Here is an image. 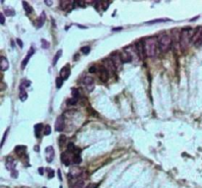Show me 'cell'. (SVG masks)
Returning a JSON list of instances; mask_svg holds the SVG:
<instances>
[{"label": "cell", "instance_id": "277c9868", "mask_svg": "<svg viewBox=\"0 0 202 188\" xmlns=\"http://www.w3.org/2000/svg\"><path fill=\"white\" fill-rule=\"evenodd\" d=\"M191 43H193L196 47H199L202 45V27H198L193 33L192 36Z\"/></svg>", "mask_w": 202, "mask_h": 188}, {"label": "cell", "instance_id": "f1b7e54d", "mask_svg": "<svg viewBox=\"0 0 202 188\" xmlns=\"http://www.w3.org/2000/svg\"><path fill=\"white\" fill-rule=\"evenodd\" d=\"M90 51H91V48H90V47H88V45H87V47H83L81 48V52L83 54H88Z\"/></svg>", "mask_w": 202, "mask_h": 188}, {"label": "cell", "instance_id": "7402d4cb", "mask_svg": "<svg viewBox=\"0 0 202 188\" xmlns=\"http://www.w3.org/2000/svg\"><path fill=\"white\" fill-rule=\"evenodd\" d=\"M7 168H9V169H13L15 167V163H14V160H13L12 159H10L9 158L8 160H7Z\"/></svg>", "mask_w": 202, "mask_h": 188}, {"label": "cell", "instance_id": "7c38bea8", "mask_svg": "<svg viewBox=\"0 0 202 188\" xmlns=\"http://www.w3.org/2000/svg\"><path fill=\"white\" fill-rule=\"evenodd\" d=\"M61 162L65 164V166H70L71 164V158L69 157V154L68 152H64L61 154Z\"/></svg>", "mask_w": 202, "mask_h": 188}, {"label": "cell", "instance_id": "d590c367", "mask_svg": "<svg viewBox=\"0 0 202 188\" xmlns=\"http://www.w3.org/2000/svg\"><path fill=\"white\" fill-rule=\"evenodd\" d=\"M96 187H97V184H94V183H91V184H89L86 188H96Z\"/></svg>", "mask_w": 202, "mask_h": 188}, {"label": "cell", "instance_id": "603a6c76", "mask_svg": "<svg viewBox=\"0 0 202 188\" xmlns=\"http://www.w3.org/2000/svg\"><path fill=\"white\" fill-rule=\"evenodd\" d=\"M44 20H45V16H44V13H43L42 16H40V18L38 21L39 24H38V26H36V27H38V28H42L43 25H44Z\"/></svg>", "mask_w": 202, "mask_h": 188}, {"label": "cell", "instance_id": "836d02e7", "mask_svg": "<svg viewBox=\"0 0 202 188\" xmlns=\"http://www.w3.org/2000/svg\"><path fill=\"white\" fill-rule=\"evenodd\" d=\"M89 72H90V73H96V72H97V67H96V66L90 67V68H89Z\"/></svg>", "mask_w": 202, "mask_h": 188}, {"label": "cell", "instance_id": "d6a6232c", "mask_svg": "<svg viewBox=\"0 0 202 188\" xmlns=\"http://www.w3.org/2000/svg\"><path fill=\"white\" fill-rule=\"evenodd\" d=\"M166 21H169L167 19H160V20H154V21H151V22H148V24H154L156 22H166Z\"/></svg>", "mask_w": 202, "mask_h": 188}, {"label": "cell", "instance_id": "4dcf8cb0", "mask_svg": "<svg viewBox=\"0 0 202 188\" xmlns=\"http://www.w3.org/2000/svg\"><path fill=\"white\" fill-rule=\"evenodd\" d=\"M48 177L49 178H52L54 175H55V172H54V171L53 169H51V168H48Z\"/></svg>", "mask_w": 202, "mask_h": 188}, {"label": "cell", "instance_id": "8992f818", "mask_svg": "<svg viewBox=\"0 0 202 188\" xmlns=\"http://www.w3.org/2000/svg\"><path fill=\"white\" fill-rule=\"evenodd\" d=\"M135 49L137 53H138V55L141 59H144L146 54H145V49H144V42L143 40H139L138 43H136V47H135Z\"/></svg>", "mask_w": 202, "mask_h": 188}, {"label": "cell", "instance_id": "ffe728a7", "mask_svg": "<svg viewBox=\"0 0 202 188\" xmlns=\"http://www.w3.org/2000/svg\"><path fill=\"white\" fill-rule=\"evenodd\" d=\"M15 152L18 155H22L26 152V146H17L15 148Z\"/></svg>", "mask_w": 202, "mask_h": 188}, {"label": "cell", "instance_id": "f35d334b", "mask_svg": "<svg viewBox=\"0 0 202 188\" xmlns=\"http://www.w3.org/2000/svg\"><path fill=\"white\" fill-rule=\"evenodd\" d=\"M44 3L47 4V5H48V6H51L52 5V1H44Z\"/></svg>", "mask_w": 202, "mask_h": 188}, {"label": "cell", "instance_id": "5b68a950", "mask_svg": "<svg viewBox=\"0 0 202 188\" xmlns=\"http://www.w3.org/2000/svg\"><path fill=\"white\" fill-rule=\"evenodd\" d=\"M111 59L112 61L113 62L114 66H116V69H120V68L122 67V59H121V56L119 53H112V56H111Z\"/></svg>", "mask_w": 202, "mask_h": 188}, {"label": "cell", "instance_id": "ba28073f", "mask_svg": "<svg viewBox=\"0 0 202 188\" xmlns=\"http://www.w3.org/2000/svg\"><path fill=\"white\" fill-rule=\"evenodd\" d=\"M104 64H105L104 67L109 71V72H114V71L116 70V66H114V64H113V62L112 61L111 58H109V59H105V60H104Z\"/></svg>", "mask_w": 202, "mask_h": 188}, {"label": "cell", "instance_id": "9c48e42d", "mask_svg": "<svg viewBox=\"0 0 202 188\" xmlns=\"http://www.w3.org/2000/svg\"><path fill=\"white\" fill-rule=\"evenodd\" d=\"M64 124H65V122H64V117L63 116H58L57 119H56V121H55V131H58V132L63 131Z\"/></svg>", "mask_w": 202, "mask_h": 188}, {"label": "cell", "instance_id": "2e32d148", "mask_svg": "<svg viewBox=\"0 0 202 188\" xmlns=\"http://www.w3.org/2000/svg\"><path fill=\"white\" fill-rule=\"evenodd\" d=\"M82 82H83V84L86 86H92L94 83V78H92L91 76H85L83 78V80H82Z\"/></svg>", "mask_w": 202, "mask_h": 188}, {"label": "cell", "instance_id": "30bf717a", "mask_svg": "<svg viewBox=\"0 0 202 188\" xmlns=\"http://www.w3.org/2000/svg\"><path fill=\"white\" fill-rule=\"evenodd\" d=\"M0 68L3 72L9 68V61L5 56H1V58H0Z\"/></svg>", "mask_w": 202, "mask_h": 188}, {"label": "cell", "instance_id": "9a60e30c", "mask_svg": "<svg viewBox=\"0 0 202 188\" xmlns=\"http://www.w3.org/2000/svg\"><path fill=\"white\" fill-rule=\"evenodd\" d=\"M33 53H34V49H30V51L28 52V55L26 56V58L23 60V62H22V68L24 69V68L27 66V64H28V62H29V60H30V58H31V56L33 55Z\"/></svg>", "mask_w": 202, "mask_h": 188}, {"label": "cell", "instance_id": "5bb4252c", "mask_svg": "<svg viewBox=\"0 0 202 188\" xmlns=\"http://www.w3.org/2000/svg\"><path fill=\"white\" fill-rule=\"evenodd\" d=\"M120 56H121V59H122V62L123 63H126V62H130L132 60V56L131 54H129L127 51L125 52H122L120 53Z\"/></svg>", "mask_w": 202, "mask_h": 188}, {"label": "cell", "instance_id": "6da1fadb", "mask_svg": "<svg viewBox=\"0 0 202 188\" xmlns=\"http://www.w3.org/2000/svg\"><path fill=\"white\" fill-rule=\"evenodd\" d=\"M144 49L145 54L147 57H155L157 55L159 43L158 39L155 36H150V38H146L144 40Z\"/></svg>", "mask_w": 202, "mask_h": 188}, {"label": "cell", "instance_id": "83f0119b", "mask_svg": "<svg viewBox=\"0 0 202 188\" xmlns=\"http://www.w3.org/2000/svg\"><path fill=\"white\" fill-rule=\"evenodd\" d=\"M72 94H73V95H72V96H73L72 98H74V99H77V100H78V98L80 97L79 91H78L77 89H74V88H73V89H72Z\"/></svg>", "mask_w": 202, "mask_h": 188}, {"label": "cell", "instance_id": "44dd1931", "mask_svg": "<svg viewBox=\"0 0 202 188\" xmlns=\"http://www.w3.org/2000/svg\"><path fill=\"white\" fill-rule=\"evenodd\" d=\"M19 98H20V100H22V102H25V100L28 99V94H27V92L24 91V90H21Z\"/></svg>", "mask_w": 202, "mask_h": 188}, {"label": "cell", "instance_id": "d4e9b609", "mask_svg": "<svg viewBox=\"0 0 202 188\" xmlns=\"http://www.w3.org/2000/svg\"><path fill=\"white\" fill-rule=\"evenodd\" d=\"M72 188H84V181L83 180H78Z\"/></svg>", "mask_w": 202, "mask_h": 188}, {"label": "cell", "instance_id": "d6986e66", "mask_svg": "<svg viewBox=\"0 0 202 188\" xmlns=\"http://www.w3.org/2000/svg\"><path fill=\"white\" fill-rule=\"evenodd\" d=\"M23 7H24V9H25V11H26L27 14H31V13L33 12V8H32V7L29 5L28 2H26V1L23 2Z\"/></svg>", "mask_w": 202, "mask_h": 188}, {"label": "cell", "instance_id": "e575fe53", "mask_svg": "<svg viewBox=\"0 0 202 188\" xmlns=\"http://www.w3.org/2000/svg\"><path fill=\"white\" fill-rule=\"evenodd\" d=\"M0 19H1V25L5 24V17H4V14H0Z\"/></svg>", "mask_w": 202, "mask_h": 188}, {"label": "cell", "instance_id": "ab89813d", "mask_svg": "<svg viewBox=\"0 0 202 188\" xmlns=\"http://www.w3.org/2000/svg\"><path fill=\"white\" fill-rule=\"evenodd\" d=\"M43 171H44V168H43V167H40V168L39 169V172H40V174H44V172H43Z\"/></svg>", "mask_w": 202, "mask_h": 188}, {"label": "cell", "instance_id": "74e56055", "mask_svg": "<svg viewBox=\"0 0 202 188\" xmlns=\"http://www.w3.org/2000/svg\"><path fill=\"white\" fill-rule=\"evenodd\" d=\"M6 12L9 14V16H14V11L13 10H6Z\"/></svg>", "mask_w": 202, "mask_h": 188}, {"label": "cell", "instance_id": "8fae6325", "mask_svg": "<svg viewBox=\"0 0 202 188\" xmlns=\"http://www.w3.org/2000/svg\"><path fill=\"white\" fill-rule=\"evenodd\" d=\"M69 75H70V68H69V65L64 66L62 69H61V71H60V77L62 78L63 80H65V79H67L68 77H69Z\"/></svg>", "mask_w": 202, "mask_h": 188}, {"label": "cell", "instance_id": "e0dca14e", "mask_svg": "<svg viewBox=\"0 0 202 188\" xmlns=\"http://www.w3.org/2000/svg\"><path fill=\"white\" fill-rule=\"evenodd\" d=\"M82 162V159H81V156L80 154H74L72 157V163L75 164H79Z\"/></svg>", "mask_w": 202, "mask_h": 188}, {"label": "cell", "instance_id": "8d00e7d4", "mask_svg": "<svg viewBox=\"0 0 202 188\" xmlns=\"http://www.w3.org/2000/svg\"><path fill=\"white\" fill-rule=\"evenodd\" d=\"M16 42L18 43V44H19V47H23V43L21 42V39H16Z\"/></svg>", "mask_w": 202, "mask_h": 188}, {"label": "cell", "instance_id": "f546056e", "mask_svg": "<svg viewBox=\"0 0 202 188\" xmlns=\"http://www.w3.org/2000/svg\"><path fill=\"white\" fill-rule=\"evenodd\" d=\"M77 99H74V98H72V99H69L67 100V103L68 104H71V105H74V104H76L77 103Z\"/></svg>", "mask_w": 202, "mask_h": 188}, {"label": "cell", "instance_id": "1f68e13d", "mask_svg": "<svg viewBox=\"0 0 202 188\" xmlns=\"http://www.w3.org/2000/svg\"><path fill=\"white\" fill-rule=\"evenodd\" d=\"M42 43H43V47L44 48H48L49 47V43L45 42L44 39H42Z\"/></svg>", "mask_w": 202, "mask_h": 188}, {"label": "cell", "instance_id": "7a4b0ae2", "mask_svg": "<svg viewBox=\"0 0 202 188\" xmlns=\"http://www.w3.org/2000/svg\"><path fill=\"white\" fill-rule=\"evenodd\" d=\"M194 31H192V29H183L181 33L180 36V47L181 49L182 50H185L189 43H191L192 40V36H193Z\"/></svg>", "mask_w": 202, "mask_h": 188}, {"label": "cell", "instance_id": "4fadbf2b", "mask_svg": "<svg viewBox=\"0 0 202 188\" xmlns=\"http://www.w3.org/2000/svg\"><path fill=\"white\" fill-rule=\"evenodd\" d=\"M45 153L48 154V157H47V160L48 163L52 162L53 160V157H54V151L52 149V147H48L47 149H45Z\"/></svg>", "mask_w": 202, "mask_h": 188}, {"label": "cell", "instance_id": "52a82bcc", "mask_svg": "<svg viewBox=\"0 0 202 188\" xmlns=\"http://www.w3.org/2000/svg\"><path fill=\"white\" fill-rule=\"evenodd\" d=\"M99 77H100L101 81L104 82V83H105V82H108L109 78V71L105 69V67H100V69H99Z\"/></svg>", "mask_w": 202, "mask_h": 188}, {"label": "cell", "instance_id": "4316f807", "mask_svg": "<svg viewBox=\"0 0 202 188\" xmlns=\"http://www.w3.org/2000/svg\"><path fill=\"white\" fill-rule=\"evenodd\" d=\"M50 133H51V127H50L49 125H45L44 126V135H49Z\"/></svg>", "mask_w": 202, "mask_h": 188}, {"label": "cell", "instance_id": "cb8c5ba5", "mask_svg": "<svg viewBox=\"0 0 202 188\" xmlns=\"http://www.w3.org/2000/svg\"><path fill=\"white\" fill-rule=\"evenodd\" d=\"M61 53H62V50H61V49H59L58 51L56 52V55L54 56V58H53V64H54V65H55V64L57 63L58 59L60 58V56H61Z\"/></svg>", "mask_w": 202, "mask_h": 188}, {"label": "cell", "instance_id": "3957f363", "mask_svg": "<svg viewBox=\"0 0 202 188\" xmlns=\"http://www.w3.org/2000/svg\"><path fill=\"white\" fill-rule=\"evenodd\" d=\"M158 43H159V49L163 53L168 52L172 47V38L168 34L160 35L158 38Z\"/></svg>", "mask_w": 202, "mask_h": 188}, {"label": "cell", "instance_id": "ac0fdd59", "mask_svg": "<svg viewBox=\"0 0 202 188\" xmlns=\"http://www.w3.org/2000/svg\"><path fill=\"white\" fill-rule=\"evenodd\" d=\"M43 128H44V127H43V124H40H40H36V125H35L36 137H38V138H39V137H40V131L43 130Z\"/></svg>", "mask_w": 202, "mask_h": 188}, {"label": "cell", "instance_id": "484cf974", "mask_svg": "<svg viewBox=\"0 0 202 188\" xmlns=\"http://www.w3.org/2000/svg\"><path fill=\"white\" fill-rule=\"evenodd\" d=\"M62 85H63V79H62L61 77H57L56 78V87H57V89H60Z\"/></svg>", "mask_w": 202, "mask_h": 188}]
</instances>
